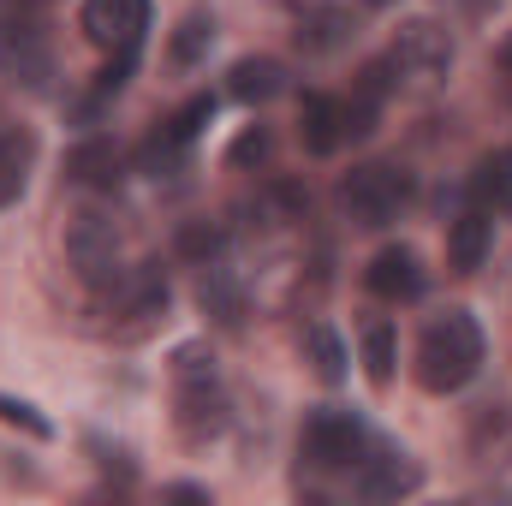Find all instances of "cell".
<instances>
[{
    "label": "cell",
    "mask_w": 512,
    "mask_h": 506,
    "mask_svg": "<svg viewBox=\"0 0 512 506\" xmlns=\"http://www.w3.org/2000/svg\"><path fill=\"white\" fill-rule=\"evenodd\" d=\"M483 352H489V340H483L477 316H471V310H441V316H429L423 334H417V364H411V376H417L423 393H459V387L477 381Z\"/></svg>",
    "instance_id": "1"
},
{
    "label": "cell",
    "mask_w": 512,
    "mask_h": 506,
    "mask_svg": "<svg viewBox=\"0 0 512 506\" xmlns=\"http://www.w3.org/2000/svg\"><path fill=\"white\" fill-rule=\"evenodd\" d=\"M173 423H179L185 447H209L233 423V399L221 387V370H215L209 346H179L173 352Z\"/></svg>",
    "instance_id": "2"
},
{
    "label": "cell",
    "mask_w": 512,
    "mask_h": 506,
    "mask_svg": "<svg viewBox=\"0 0 512 506\" xmlns=\"http://www.w3.org/2000/svg\"><path fill=\"white\" fill-rule=\"evenodd\" d=\"M167 304H173V292H167V274L155 268V262H131L120 280H108V286H96V334H108V340H143V334H155L161 322H167Z\"/></svg>",
    "instance_id": "3"
},
{
    "label": "cell",
    "mask_w": 512,
    "mask_h": 506,
    "mask_svg": "<svg viewBox=\"0 0 512 506\" xmlns=\"http://www.w3.org/2000/svg\"><path fill=\"white\" fill-rule=\"evenodd\" d=\"M0 78H12L24 90H48L54 48H48V30H42V6H24V0L0 6Z\"/></svg>",
    "instance_id": "4"
},
{
    "label": "cell",
    "mask_w": 512,
    "mask_h": 506,
    "mask_svg": "<svg viewBox=\"0 0 512 506\" xmlns=\"http://www.w3.org/2000/svg\"><path fill=\"white\" fill-rule=\"evenodd\" d=\"M340 209L352 227H393L405 209H411V173L405 167H387V161H364L340 179Z\"/></svg>",
    "instance_id": "5"
},
{
    "label": "cell",
    "mask_w": 512,
    "mask_h": 506,
    "mask_svg": "<svg viewBox=\"0 0 512 506\" xmlns=\"http://www.w3.org/2000/svg\"><path fill=\"white\" fill-rule=\"evenodd\" d=\"M370 447H376V435L364 429V417H358V411H340V405L310 411L304 429H298V453H304V465H316V471H358Z\"/></svg>",
    "instance_id": "6"
},
{
    "label": "cell",
    "mask_w": 512,
    "mask_h": 506,
    "mask_svg": "<svg viewBox=\"0 0 512 506\" xmlns=\"http://www.w3.org/2000/svg\"><path fill=\"white\" fill-rule=\"evenodd\" d=\"M387 66L399 84L411 90H429L453 72V30L441 18H405L393 30V48H387Z\"/></svg>",
    "instance_id": "7"
},
{
    "label": "cell",
    "mask_w": 512,
    "mask_h": 506,
    "mask_svg": "<svg viewBox=\"0 0 512 506\" xmlns=\"http://www.w3.org/2000/svg\"><path fill=\"white\" fill-rule=\"evenodd\" d=\"M66 256H72V268H78V280H84L90 292L108 286V280H120L131 268L120 227H114L108 215H96V209H84V215L66 221Z\"/></svg>",
    "instance_id": "8"
},
{
    "label": "cell",
    "mask_w": 512,
    "mask_h": 506,
    "mask_svg": "<svg viewBox=\"0 0 512 506\" xmlns=\"http://www.w3.org/2000/svg\"><path fill=\"white\" fill-rule=\"evenodd\" d=\"M78 24L102 54H137L149 30V0H84Z\"/></svg>",
    "instance_id": "9"
},
{
    "label": "cell",
    "mask_w": 512,
    "mask_h": 506,
    "mask_svg": "<svg viewBox=\"0 0 512 506\" xmlns=\"http://www.w3.org/2000/svg\"><path fill=\"white\" fill-rule=\"evenodd\" d=\"M209 120H215V96H191L173 120H161V126L149 131V143H143V167H149V173H173V167L185 161V149L203 137Z\"/></svg>",
    "instance_id": "10"
},
{
    "label": "cell",
    "mask_w": 512,
    "mask_h": 506,
    "mask_svg": "<svg viewBox=\"0 0 512 506\" xmlns=\"http://www.w3.org/2000/svg\"><path fill=\"white\" fill-rule=\"evenodd\" d=\"M364 286H370L382 304H411V298H423V286H429V274H423V256L411 251V245H387V251L370 256V268H364Z\"/></svg>",
    "instance_id": "11"
},
{
    "label": "cell",
    "mask_w": 512,
    "mask_h": 506,
    "mask_svg": "<svg viewBox=\"0 0 512 506\" xmlns=\"http://www.w3.org/2000/svg\"><path fill=\"white\" fill-rule=\"evenodd\" d=\"M66 179H72L78 191H120V179H126V149H120L114 137H84V143L66 149Z\"/></svg>",
    "instance_id": "12"
},
{
    "label": "cell",
    "mask_w": 512,
    "mask_h": 506,
    "mask_svg": "<svg viewBox=\"0 0 512 506\" xmlns=\"http://www.w3.org/2000/svg\"><path fill=\"white\" fill-rule=\"evenodd\" d=\"M358 489L370 501H399V495H417L423 489V471H417V459H405V453H393V447L376 441L364 453V465H358Z\"/></svg>",
    "instance_id": "13"
},
{
    "label": "cell",
    "mask_w": 512,
    "mask_h": 506,
    "mask_svg": "<svg viewBox=\"0 0 512 506\" xmlns=\"http://www.w3.org/2000/svg\"><path fill=\"white\" fill-rule=\"evenodd\" d=\"M298 137H304L310 155H334L346 143V102L328 96V90H304V102H298Z\"/></svg>",
    "instance_id": "14"
},
{
    "label": "cell",
    "mask_w": 512,
    "mask_h": 506,
    "mask_svg": "<svg viewBox=\"0 0 512 506\" xmlns=\"http://www.w3.org/2000/svg\"><path fill=\"white\" fill-rule=\"evenodd\" d=\"M298 48L304 54H334L352 42V12L334 6V0H298Z\"/></svg>",
    "instance_id": "15"
},
{
    "label": "cell",
    "mask_w": 512,
    "mask_h": 506,
    "mask_svg": "<svg viewBox=\"0 0 512 506\" xmlns=\"http://www.w3.org/2000/svg\"><path fill=\"white\" fill-rule=\"evenodd\" d=\"M30 167H36V131L18 120H0V209H12L24 197Z\"/></svg>",
    "instance_id": "16"
},
{
    "label": "cell",
    "mask_w": 512,
    "mask_h": 506,
    "mask_svg": "<svg viewBox=\"0 0 512 506\" xmlns=\"http://www.w3.org/2000/svg\"><path fill=\"white\" fill-rule=\"evenodd\" d=\"M489 245H495V227H489V209H465L447 221V268L453 274H477L489 262Z\"/></svg>",
    "instance_id": "17"
},
{
    "label": "cell",
    "mask_w": 512,
    "mask_h": 506,
    "mask_svg": "<svg viewBox=\"0 0 512 506\" xmlns=\"http://www.w3.org/2000/svg\"><path fill=\"white\" fill-rule=\"evenodd\" d=\"M280 90H286V66L268 60V54L239 60V66L227 72V96H233V102H274Z\"/></svg>",
    "instance_id": "18"
},
{
    "label": "cell",
    "mask_w": 512,
    "mask_h": 506,
    "mask_svg": "<svg viewBox=\"0 0 512 506\" xmlns=\"http://www.w3.org/2000/svg\"><path fill=\"white\" fill-rule=\"evenodd\" d=\"M304 364L316 370V381H328V387H340L346 381V346H340V334L328 328V322H304Z\"/></svg>",
    "instance_id": "19"
},
{
    "label": "cell",
    "mask_w": 512,
    "mask_h": 506,
    "mask_svg": "<svg viewBox=\"0 0 512 506\" xmlns=\"http://www.w3.org/2000/svg\"><path fill=\"white\" fill-rule=\"evenodd\" d=\"M471 197H477V209H501V215H512V149H495V155L477 161Z\"/></svg>",
    "instance_id": "20"
},
{
    "label": "cell",
    "mask_w": 512,
    "mask_h": 506,
    "mask_svg": "<svg viewBox=\"0 0 512 506\" xmlns=\"http://www.w3.org/2000/svg\"><path fill=\"white\" fill-rule=\"evenodd\" d=\"M358 352H364V376H370V387H393V364H399L393 322L370 316V322H364V334H358Z\"/></svg>",
    "instance_id": "21"
},
{
    "label": "cell",
    "mask_w": 512,
    "mask_h": 506,
    "mask_svg": "<svg viewBox=\"0 0 512 506\" xmlns=\"http://www.w3.org/2000/svg\"><path fill=\"white\" fill-rule=\"evenodd\" d=\"M197 304H203L215 322H239L245 292H239V280H233V268H227V262H209V268H203V280H197Z\"/></svg>",
    "instance_id": "22"
},
{
    "label": "cell",
    "mask_w": 512,
    "mask_h": 506,
    "mask_svg": "<svg viewBox=\"0 0 512 506\" xmlns=\"http://www.w3.org/2000/svg\"><path fill=\"white\" fill-rule=\"evenodd\" d=\"M209 48H215V18H209V12H191V18H179V30H173V42H167V60H173V66H197Z\"/></svg>",
    "instance_id": "23"
},
{
    "label": "cell",
    "mask_w": 512,
    "mask_h": 506,
    "mask_svg": "<svg viewBox=\"0 0 512 506\" xmlns=\"http://www.w3.org/2000/svg\"><path fill=\"white\" fill-rule=\"evenodd\" d=\"M221 251H227V227H221V221H191V227L179 233V256L197 262V268L221 262Z\"/></svg>",
    "instance_id": "24"
},
{
    "label": "cell",
    "mask_w": 512,
    "mask_h": 506,
    "mask_svg": "<svg viewBox=\"0 0 512 506\" xmlns=\"http://www.w3.org/2000/svg\"><path fill=\"white\" fill-rule=\"evenodd\" d=\"M0 423L18 429V435H30V441H48V435H54V423H48L30 399H18V393H0Z\"/></svg>",
    "instance_id": "25"
},
{
    "label": "cell",
    "mask_w": 512,
    "mask_h": 506,
    "mask_svg": "<svg viewBox=\"0 0 512 506\" xmlns=\"http://www.w3.org/2000/svg\"><path fill=\"white\" fill-rule=\"evenodd\" d=\"M262 155H268V131H262V126H251L233 149H227V161H233V167H251V161H262Z\"/></svg>",
    "instance_id": "26"
},
{
    "label": "cell",
    "mask_w": 512,
    "mask_h": 506,
    "mask_svg": "<svg viewBox=\"0 0 512 506\" xmlns=\"http://www.w3.org/2000/svg\"><path fill=\"white\" fill-rule=\"evenodd\" d=\"M161 495H167V501H209V489H203V483H167Z\"/></svg>",
    "instance_id": "27"
},
{
    "label": "cell",
    "mask_w": 512,
    "mask_h": 506,
    "mask_svg": "<svg viewBox=\"0 0 512 506\" xmlns=\"http://www.w3.org/2000/svg\"><path fill=\"white\" fill-rule=\"evenodd\" d=\"M453 6H459V12H471V18H483V12H489L495 0H453Z\"/></svg>",
    "instance_id": "28"
},
{
    "label": "cell",
    "mask_w": 512,
    "mask_h": 506,
    "mask_svg": "<svg viewBox=\"0 0 512 506\" xmlns=\"http://www.w3.org/2000/svg\"><path fill=\"white\" fill-rule=\"evenodd\" d=\"M495 60H501V72H507V78H512V36H507V42H501V54H495Z\"/></svg>",
    "instance_id": "29"
},
{
    "label": "cell",
    "mask_w": 512,
    "mask_h": 506,
    "mask_svg": "<svg viewBox=\"0 0 512 506\" xmlns=\"http://www.w3.org/2000/svg\"><path fill=\"white\" fill-rule=\"evenodd\" d=\"M364 6H393V0H364Z\"/></svg>",
    "instance_id": "30"
}]
</instances>
